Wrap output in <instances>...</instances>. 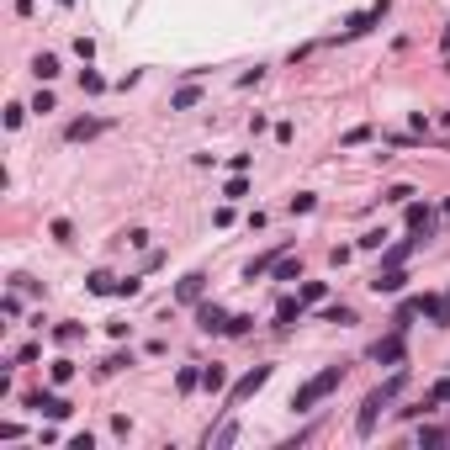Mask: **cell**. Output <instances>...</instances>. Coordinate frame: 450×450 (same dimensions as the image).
<instances>
[{
  "instance_id": "2",
  "label": "cell",
  "mask_w": 450,
  "mask_h": 450,
  "mask_svg": "<svg viewBox=\"0 0 450 450\" xmlns=\"http://www.w3.org/2000/svg\"><path fill=\"white\" fill-rule=\"evenodd\" d=\"M397 392H403V371L392 376L387 387H376V392L366 397V403H360V419H355V429H360V434H371V429H376V419H382V408H387V403L397 397Z\"/></svg>"
},
{
  "instance_id": "10",
  "label": "cell",
  "mask_w": 450,
  "mask_h": 450,
  "mask_svg": "<svg viewBox=\"0 0 450 450\" xmlns=\"http://www.w3.org/2000/svg\"><path fill=\"white\" fill-rule=\"evenodd\" d=\"M419 244H424L419 233H413V239H403V244H392L387 254H382V265H403V260H408V254H413V249H419Z\"/></svg>"
},
{
  "instance_id": "14",
  "label": "cell",
  "mask_w": 450,
  "mask_h": 450,
  "mask_svg": "<svg viewBox=\"0 0 450 450\" xmlns=\"http://www.w3.org/2000/svg\"><path fill=\"white\" fill-rule=\"evenodd\" d=\"M32 75H38V80H53V75H59V59H53V53H38V59H32Z\"/></svg>"
},
{
  "instance_id": "24",
  "label": "cell",
  "mask_w": 450,
  "mask_h": 450,
  "mask_svg": "<svg viewBox=\"0 0 450 450\" xmlns=\"http://www.w3.org/2000/svg\"><path fill=\"white\" fill-rule=\"evenodd\" d=\"M80 85H85V90H90V96H96V90H106V80H101V75H96V69H85V75H80Z\"/></svg>"
},
{
  "instance_id": "7",
  "label": "cell",
  "mask_w": 450,
  "mask_h": 450,
  "mask_svg": "<svg viewBox=\"0 0 450 450\" xmlns=\"http://www.w3.org/2000/svg\"><path fill=\"white\" fill-rule=\"evenodd\" d=\"M196 328H207V334H228V313L217 302H202L196 307Z\"/></svg>"
},
{
  "instance_id": "31",
  "label": "cell",
  "mask_w": 450,
  "mask_h": 450,
  "mask_svg": "<svg viewBox=\"0 0 450 450\" xmlns=\"http://www.w3.org/2000/svg\"><path fill=\"white\" fill-rule=\"evenodd\" d=\"M445 212H450V207H445Z\"/></svg>"
},
{
  "instance_id": "13",
  "label": "cell",
  "mask_w": 450,
  "mask_h": 450,
  "mask_svg": "<svg viewBox=\"0 0 450 450\" xmlns=\"http://www.w3.org/2000/svg\"><path fill=\"white\" fill-rule=\"evenodd\" d=\"M202 291H207V276H185L181 281V302H202Z\"/></svg>"
},
{
  "instance_id": "6",
  "label": "cell",
  "mask_w": 450,
  "mask_h": 450,
  "mask_svg": "<svg viewBox=\"0 0 450 450\" xmlns=\"http://www.w3.org/2000/svg\"><path fill=\"white\" fill-rule=\"evenodd\" d=\"M27 408H38L42 419H69V403L53 397V392H32V397H27Z\"/></svg>"
},
{
  "instance_id": "16",
  "label": "cell",
  "mask_w": 450,
  "mask_h": 450,
  "mask_svg": "<svg viewBox=\"0 0 450 450\" xmlns=\"http://www.w3.org/2000/svg\"><path fill=\"white\" fill-rule=\"evenodd\" d=\"M223 382H228L223 366H207V371H202V387H207V392H223Z\"/></svg>"
},
{
  "instance_id": "17",
  "label": "cell",
  "mask_w": 450,
  "mask_h": 450,
  "mask_svg": "<svg viewBox=\"0 0 450 450\" xmlns=\"http://www.w3.org/2000/svg\"><path fill=\"white\" fill-rule=\"evenodd\" d=\"M434 403H450V376L429 387V397H424V408H434Z\"/></svg>"
},
{
  "instance_id": "8",
  "label": "cell",
  "mask_w": 450,
  "mask_h": 450,
  "mask_svg": "<svg viewBox=\"0 0 450 450\" xmlns=\"http://www.w3.org/2000/svg\"><path fill=\"white\" fill-rule=\"evenodd\" d=\"M382 11H387V0H376L371 11H360V16H349V27H345V38H360V32H371L376 21H382Z\"/></svg>"
},
{
  "instance_id": "15",
  "label": "cell",
  "mask_w": 450,
  "mask_h": 450,
  "mask_svg": "<svg viewBox=\"0 0 450 450\" xmlns=\"http://www.w3.org/2000/svg\"><path fill=\"white\" fill-rule=\"evenodd\" d=\"M196 101H202V90H196V85H181V90H175V101H170V106H175V111H191Z\"/></svg>"
},
{
  "instance_id": "12",
  "label": "cell",
  "mask_w": 450,
  "mask_h": 450,
  "mask_svg": "<svg viewBox=\"0 0 450 450\" xmlns=\"http://www.w3.org/2000/svg\"><path fill=\"white\" fill-rule=\"evenodd\" d=\"M408 228L413 233H429V202H408Z\"/></svg>"
},
{
  "instance_id": "19",
  "label": "cell",
  "mask_w": 450,
  "mask_h": 450,
  "mask_svg": "<svg viewBox=\"0 0 450 450\" xmlns=\"http://www.w3.org/2000/svg\"><path fill=\"white\" fill-rule=\"evenodd\" d=\"M48 233H53L59 244H69V239H75V228H69V217H53V228H48Z\"/></svg>"
},
{
  "instance_id": "23",
  "label": "cell",
  "mask_w": 450,
  "mask_h": 450,
  "mask_svg": "<svg viewBox=\"0 0 450 450\" xmlns=\"http://www.w3.org/2000/svg\"><path fill=\"white\" fill-rule=\"evenodd\" d=\"M207 440H212V445H233V440H239V429H233V424H223V429L207 434Z\"/></svg>"
},
{
  "instance_id": "20",
  "label": "cell",
  "mask_w": 450,
  "mask_h": 450,
  "mask_svg": "<svg viewBox=\"0 0 450 450\" xmlns=\"http://www.w3.org/2000/svg\"><path fill=\"white\" fill-rule=\"evenodd\" d=\"M323 291H328V287H323V281H307V287H302V291H297V297H302V302H323Z\"/></svg>"
},
{
  "instance_id": "5",
  "label": "cell",
  "mask_w": 450,
  "mask_h": 450,
  "mask_svg": "<svg viewBox=\"0 0 450 450\" xmlns=\"http://www.w3.org/2000/svg\"><path fill=\"white\" fill-rule=\"evenodd\" d=\"M371 360H382V366H397V360H403V328L397 323H392V334L382 339V345L371 349Z\"/></svg>"
},
{
  "instance_id": "3",
  "label": "cell",
  "mask_w": 450,
  "mask_h": 450,
  "mask_svg": "<svg viewBox=\"0 0 450 450\" xmlns=\"http://www.w3.org/2000/svg\"><path fill=\"white\" fill-rule=\"evenodd\" d=\"M403 287H408V270H397V265H382L371 276V291H376V297H392V291H403Z\"/></svg>"
},
{
  "instance_id": "27",
  "label": "cell",
  "mask_w": 450,
  "mask_h": 450,
  "mask_svg": "<svg viewBox=\"0 0 450 450\" xmlns=\"http://www.w3.org/2000/svg\"><path fill=\"white\" fill-rule=\"evenodd\" d=\"M445 440H450L445 429H424V434H419V445H445Z\"/></svg>"
},
{
  "instance_id": "22",
  "label": "cell",
  "mask_w": 450,
  "mask_h": 450,
  "mask_svg": "<svg viewBox=\"0 0 450 450\" xmlns=\"http://www.w3.org/2000/svg\"><path fill=\"white\" fill-rule=\"evenodd\" d=\"M191 387H202V371H196V366L181 371V392H191Z\"/></svg>"
},
{
  "instance_id": "18",
  "label": "cell",
  "mask_w": 450,
  "mask_h": 450,
  "mask_svg": "<svg viewBox=\"0 0 450 450\" xmlns=\"http://www.w3.org/2000/svg\"><path fill=\"white\" fill-rule=\"evenodd\" d=\"M297 276H302L297 260H276V281H297Z\"/></svg>"
},
{
  "instance_id": "30",
  "label": "cell",
  "mask_w": 450,
  "mask_h": 450,
  "mask_svg": "<svg viewBox=\"0 0 450 450\" xmlns=\"http://www.w3.org/2000/svg\"><path fill=\"white\" fill-rule=\"evenodd\" d=\"M59 5H69V0H59Z\"/></svg>"
},
{
  "instance_id": "28",
  "label": "cell",
  "mask_w": 450,
  "mask_h": 450,
  "mask_svg": "<svg viewBox=\"0 0 450 450\" xmlns=\"http://www.w3.org/2000/svg\"><path fill=\"white\" fill-rule=\"evenodd\" d=\"M32 111H59V101H53L48 90H38V101H32Z\"/></svg>"
},
{
  "instance_id": "25",
  "label": "cell",
  "mask_w": 450,
  "mask_h": 450,
  "mask_svg": "<svg viewBox=\"0 0 450 450\" xmlns=\"http://www.w3.org/2000/svg\"><path fill=\"white\" fill-rule=\"evenodd\" d=\"M138 287H144V281H138V276H127V281H117V297H138Z\"/></svg>"
},
{
  "instance_id": "9",
  "label": "cell",
  "mask_w": 450,
  "mask_h": 450,
  "mask_svg": "<svg viewBox=\"0 0 450 450\" xmlns=\"http://www.w3.org/2000/svg\"><path fill=\"white\" fill-rule=\"evenodd\" d=\"M101 127H106V122H96V117H80V122H69V133H64V138H69V144H85V138H96Z\"/></svg>"
},
{
  "instance_id": "21",
  "label": "cell",
  "mask_w": 450,
  "mask_h": 450,
  "mask_svg": "<svg viewBox=\"0 0 450 450\" xmlns=\"http://www.w3.org/2000/svg\"><path fill=\"white\" fill-rule=\"evenodd\" d=\"M90 291H101V297H106V291H117V281H111L106 270H96V276H90Z\"/></svg>"
},
{
  "instance_id": "29",
  "label": "cell",
  "mask_w": 450,
  "mask_h": 450,
  "mask_svg": "<svg viewBox=\"0 0 450 450\" xmlns=\"http://www.w3.org/2000/svg\"><path fill=\"white\" fill-rule=\"evenodd\" d=\"M313 207H318V196H307V191H302V196H291V212H313Z\"/></svg>"
},
{
  "instance_id": "26",
  "label": "cell",
  "mask_w": 450,
  "mask_h": 450,
  "mask_svg": "<svg viewBox=\"0 0 450 450\" xmlns=\"http://www.w3.org/2000/svg\"><path fill=\"white\" fill-rule=\"evenodd\" d=\"M249 323H254V318H249V313H239V318H228V334H249Z\"/></svg>"
},
{
  "instance_id": "4",
  "label": "cell",
  "mask_w": 450,
  "mask_h": 450,
  "mask_svg": "<svg viewBox=\"0 0 450 450\" xmlns=\"http://www.w3.org/2000/svg\"><path fill=\"white\" fill-rule=\"evenodd\" d=\"M265 382H270V366H254L249 376H239V382H233V392H228V403H244V397H254V392L265 387Z\"/></svg>"
},
{
  "instance_id": "1",
  "label": "cell",
  "mask_w": 450,
  "mask_h": 450,
  "mask_svg": "<svg viewBox=\"0 0 450 450\" xmlns=\"http://www.w3.org/2000/svg\"><path fill=\"white\" fill-rule=\"evenodd\" d=\"M339 382H345V371H339V366L318 371L313 382H302V387L291 392V413H313V408H318V403H323V397H328V392L339 387Z\"/></svg>"
},
{
  "instance_id": "11",
  "label": "cell",
  "mask_w": 450,
  "mask_h": 450,
  "mask_svg": "<svg viewBox=\"0 0 450 450\" xmlns=\"http://www.w3.org/2000/svg\"><path fill=\"white\" fill-rule=\"evenodd\" d=\"M302 297H297V302H291V297H287V302H281V307H276V328H291V323H297V318H302Z\"/></svg>"
}]
</instances>
